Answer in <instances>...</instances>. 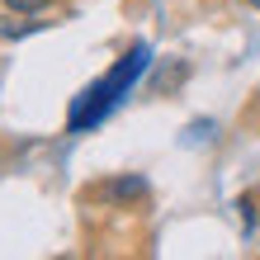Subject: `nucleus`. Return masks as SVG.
<instances>
[{"label":"nucleus","mask_w":260,"mask_h":260,"mask_svg":"<svg viewBox=\"0 0 260 260\" xmlns=\"http://www.w3.org/2000/svg\"><path fill=\"white\" fill-rule=\"evenodd\" d=\"M246 5H251V10H260V0H246Z\"/></svg>","instance_id":"3"},{"label":"nucleus","mask_w":260,"mask_h":260,"mask_svg":"<svg viewBox=\"0 0 260 260\" xmlns=\"http://www.w3.org/2000/svg\"><path fill=\"white\" fill-rule=\"evenodd\" d=\"M10 10H19V14H38V10H48L52 0H5Z\"/></svg>","instance_id":"2"},{"label":"nucleus","mask_w":260,"mask_h":260,"mask_svg":"<svg viewBox=\"0 0 260 260\" xmlns=\"http://www.w3.org/2000/svg\"><path fill=\"white\" fill-rule=\"evenodd\" d=\"M147 62H151V48H147V43H133L100 81H90L81 95H76L71 114H67V133H90L95 123H104V118L123 104V95L137 85V76L147 71Z\"/></svg>","instance_id":"1"}]
</instances>
